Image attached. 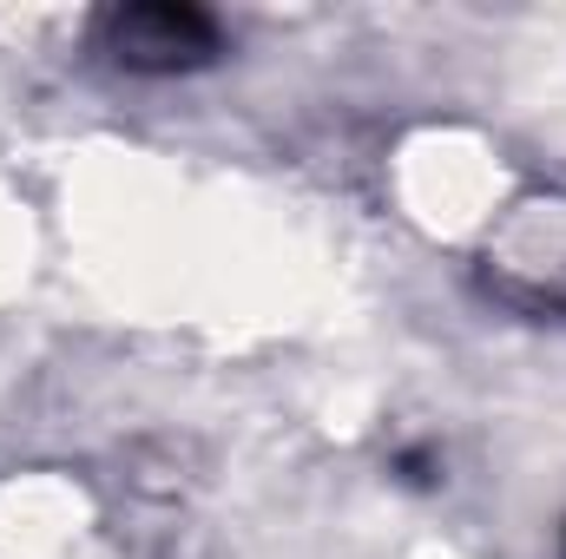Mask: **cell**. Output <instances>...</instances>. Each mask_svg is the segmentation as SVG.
I'll return each instance as SVG.
<instances>
[{
    "label": "cell",
    "mask_w": 566,
    "mask_h": 559,
    "mask_svg": "<svg viewBox=\"0 0 566 559\" xmlns=\"http://www.w3.org/2000/svg\"><path fill=\"white\" fill-rule=\"evenodd\" d=\"M218 46L211 20L191 13V7H126L113 13V53L126 66H145V73H171V66H191Z\"/></svg>",
    "instance_id": "1"
}]
</instances>
